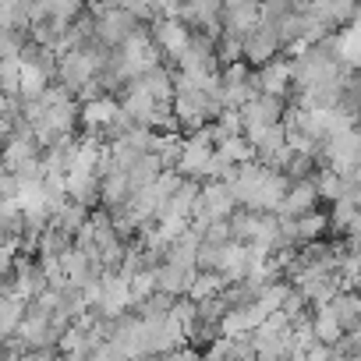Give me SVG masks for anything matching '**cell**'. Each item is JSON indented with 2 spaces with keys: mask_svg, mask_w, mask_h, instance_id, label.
Masks as SVG:
<instances>
[{
  "mask_svg": "<svg viewBox=\"0 0 361 361\" xmlns=\"http://www.w3.org/2000/svg\"><path fill=\"white\" fill-rule=\"evenodd\" d=\"M283 54V43H280V32L273 29V25H255L245 39H241V61L248 64V68H259V64H266V61H273V57H280Z\"/></svg>",
  "mask_w": 361,
  "mask_h": 361,
  "instance_id": "obj_1",
  "label": "cell"
},
{
  "mask_svg": "<svg viewBox=\"0 0 361 361\" xmlns=\"http://www.w3.org/2000/svg\"><path fill=\"white\" fill-rule=\"evenodd\" d=\"M326 308L333 312V319L340 322V329H361V301L354 287H340L333 290V298L326 301Z\"/></svg>",
  "mask_w": 361,
  "mask_h": 361,
  "instance_id": "obj_3",
  "label": "cell"
},
{
  "mask_svg": "<svg viewBox=\"0 0 361 361\" xmlns=\"http://www.w3.org/2000/svg\"><path fill=\"white\" fill-rule=\"evenodd\" d=\"M92 61L85 57V54H78V50H64V54H57V71H54V82L75 99L78 96V89L92 78Z\"/></svg>",
  "mask_w": 361,
  "mask_h": 361,
  "instance_id": "obj_2",
  "label": "cell"
}]
</instances>
